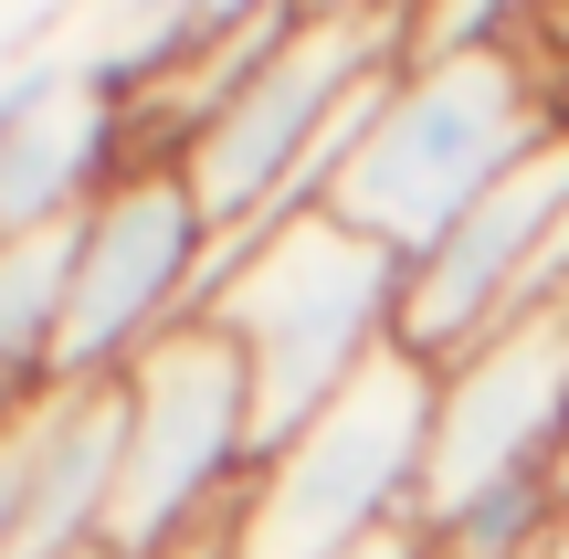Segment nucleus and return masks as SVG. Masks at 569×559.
Segmentation results:
<instances>
[{"mask_svg": "<svg viewBox=\"0 0 569 559\" xmlns=\"http://www.w3.org/2000/svg\"><path fill=\"white\" fill-rule=\"evenodd\" d=\"M401 63H411V21H390V11H296L284 21L274 53L169 159L211 222V253L253 243V232L296 222V211H327V190L359 159Z\"/></svg>", "mask_w": 569, "mask_h": 559, "instance_id": "obj_1", "label": "nucleus"}, {"mask_svg": "<svg viewBox=\"0 0 569 559\" xmlns=\"http://www.w3.org/2000/svg\"><path fill=\"white\" fill-rule=\"evenodd\" d=\"M569 127V84L528 42H453V53H411L390 74L380 117H369L359 159L338 169L327 211L422 264L538 138Z\"/></svg>", "mask_w": 569, "mask_h": 559, "instance_id": "obj_2", "label": "nucleus"}, {"mask_svg": "<svg viewBox=\"0 0 569 559\" xmlns=\"http://www.w3.org/2000/svg\"><path fill=\"white\" fill-rule=\"evenodd\" d=\"M401 274H411L401 253L338 211H296V222L211 253L201 317L243 349L264 443L306 433L369 359L401 349Z\"/></svg>", "mask_w": 569, "mask_h": 559, "instance_id": "obj_3", "label": "nucleus"}, {"mask_svg": "<svg viewBox=\"0 0 569 559\" xmlns=\"http://www.w3.org/2000/svg\"><path fill=\"white\" fill-rule=\"evenodd\" d=\"M422 433H432V370L411 349L369 359L306 433L264 443L222 559H359L369 539L411 528Z\"/></svg>", "mask_w": 569, "mask_h": 559, "instance_id": "obj_4", "label": "nucleus"}, {"mask_svg": "<svg viewBox=\"0 0 569 559\" xmlns=\"http://www.w3.org/2000/svg\"><path fill=\"white\" fill-rule=\"evenodd\" d=\"M117 391H127V465H117L106 549L117 559H159L180 539L232 528L253 465H264L243 349H232L211 317H190V328H169L148 359H127Z\"/></svg>", "mask_w": 569, "mask_h": 559, "instance_id": "obj_5", "label": "nucleus"}, {"mask_svg": "<svg viewBox=\"0 0 569 559\" xmlns=\"http://www.w3.org/2000/svg\"><path fill=\"white\" fill-rule=\"evenodd\" d=\"M559 476H569V307H538L432 370L411 528L432 539L465 507L517 497V486H559Z\"/></svg>", "mask_w": 569, "mask_h": 559, "instance_id": "obj_6", "label": "nucleus"}, {"mask_svg": "<svg viewBox=\"0 0 569 559\" xmlns=\"http://www.w3.org/2000/svg\"><path fill=\"white\" fill-rule=\"evenodd\" d=\"M201 286H211V222L190 201V180L169 159L117 169L74 222L53 380H117L127 359H148L169 328L201 317Z\"/></svg>", "mask_w": 569, "mask_h": 559, "instance_id": "obj_7", "label": "nucleus"}, {"mask_svg": "<svg viewBox=\"0 0 569 559\" xmlns=\"http://www.w3.org/2000/svg\"><path fill=\"white\" fill-rule=\"evenodd\" d=\"M559 222H569V127L538 138L528 159L401 274V349L422 359V370H443V359H465L475 338H496L507 317H528L538 253H549Z\"/></svg>", "mask_w": 569, "mask_h": 559, "instance_id": "obj_8", "label": "nucleus"}, {"mask_svg": "<svg viewBox=\"0 0 569 559\" xmlns=\"http://www.w3.org/2000/svg\"><path fill=\"white\" fill-rule=\"evenodd\" d=\"M117 169H138V106L74 42H32L0 63V232L84 222Z\"/></svg>", "mask_w": 569, "mask_h": 559, "instance_id": "obj_9", "label": "nucleus"}, {"mask_svg": "<svg viewBox=\"0 0 569 559\" xmlns=\"http://www.w3.org/2000/svg\"><path fill=\"white\" fill-rule=\"evenodd\" d=\"M0 433H11V465H21L11 559L106 549L117 465H127V391H117V380H53V391H32Z\"/></svg>", "mask_w": 569, "mask_h": 559, "instance_id": "obj_10", "label": "nucleus"}, {"mask_svg": "<svg viewBox=\"0 0 569 559\" xmlns=\"http://www.w3.org/2000/svg\"><path fill=\"white\" fill-rule=\"evenodd\" d=\"M559 507H569V486L486 497V507H465L453 528H432V559H538V549H549V528H559Z\"/></svg>", "mask_w": 569, "mask_h": 559, "instance_id": "obj_11", "label": "nucleus"}, {"mask_svg": "<svg viewBox=\"0 0 569 559\" xmlns=\"http://www.w3.org/2000/svg\"><path fill=\"white\" fill-rule=\"evenodd\" d=\"M559 0H411V53H453V42H528Z\"/></svg>", "mask_w": 569, "mask_h": 559, "instance_id": "obj_12", "label": "nucleus"}, {"mask_svg": "<svg viewBox=\"0 0 569 559\" xmlns=\"http://www.w3.org/2000/svg\"><path fill=\"white\" fill-rule=\"evenodd\" d=\"M11 518H21V465H11V433H0V559H11Z\"/></svg>", "mask_w": 569, "mask_h": 559, "instance_id": "obj_13", "label": "nucleus"}, {"mask_svg": "<svg viewBox=\"0 0 569 559\" xmlns=\"http://www.w3.org/2000/svg\"><path fill=\"white\" fill-rule=\"evenodd\" d=\"M359 559H432V539H422V528H390V539H369Z\"/></svg>", "mask_w": 569, "mask_h": 559, "instance_id": "obj_14", "label": "nucleus"}, {"mask_svg": "<svg viewBox=\"0 0 569 559\" xmlns=\"http://www.w3.org/2000/svg\"><path fill=\"white\" fill-rule=\"evenodd\" d=\"M306 11H390V21H411V0H306Z\"/></svg>", "mask_w": 569, "mask_h": 559, "instance_id": "obj_15", "label": "nucleus"}, {"mask_svg": "<svg viewBox=\"0 0 569 559\" xmlns=\"http://www.w3.org/2000/svg\"><path fill=\"white\" fill-rule=\"evenodd\" d=\"M222 539H232V528H211V539H180V549H159V559H222Z\"/></svg>", "mask_w": 569, "mask_h": 559, "instance_id": "obj_16", "label": "nucleus"}, {"mask_svg": "<svg viewBox=\"0 0 569 559\" xmlns=\"http://www.w3.org/2000/svg\"><path fill=\"white\" fill-rule=\"evenodd\" d=\"M538 559H569V507H559V528H549V549H538Z\"/></svg>", "mask_w": 569, "mask_h": 559, "instance_id": "obj_17", "label": "nucleus"}, {"mask_svg": "<svg viewBox=\"0 0 569 559\" xmlns=\"http://www.w3.org/2000/svg\"><path fill=\"white\" fill-rule=\"evenodd\" d=\"M74 559H117V549H74Z\"/></svg>", "mask_w": 569, "mask_h": 559, "instance_id": "obj_18", "label": "nucleus"}, {"mask_svg": "<svg viewBox=\"0 0 569 559\" xmlns=\"http://www.w3.org/2000/svg\"><path fill=\"white\" fill-rule=\"evenodd\" d=\"M559 486H569V476H559Z\"/></svg>", "mask_w": 569, "mask_h": 559, "instance_id": "obj_19", "label": "nucleus"}]
</instances>
